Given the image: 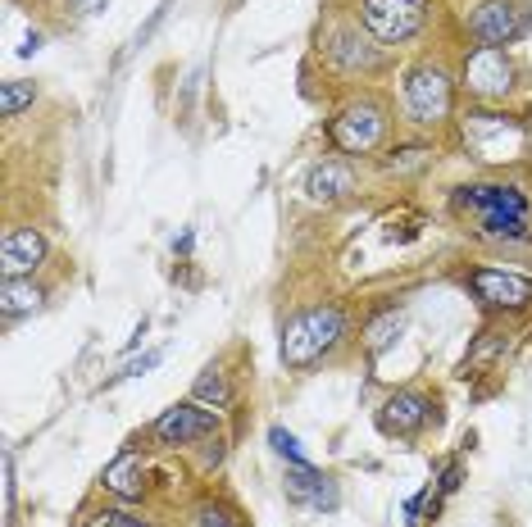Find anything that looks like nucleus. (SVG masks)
<instances>
[{
  "mask_svg": "<svg viewBox=\"0 0 532 527\" xmlns=\"http://www.w3.org/2000/svg\"><path fill=\"white\" fill-rule=\"evenodd\" d=\"M346 337V310L342 305H310L296 319H287L283 328V364L287 369H310L314 359H324L337 341Z\"/></svg>",
  "mask_w": 532,
  "mask_h": 527,
  "instance_id": "1",
  "label": "nucleus"
},
{
  "mask_svg": "<svg viewBox=\"0 0 532 527\" xmlns=\"http://www.w3.org/2000/svg\"><path fill=\"white\" fill-rule=\"evenodd\" d=\"M401 105H405V119L419 128L446 123L455 105V78L441 64H414L401 82Z\"/></svg>",
  "mask_w": 532,
  "mask_h": 527,
  "instance_id": "2",
  "label": "nucleus"
},
{
  "mask_svg": "<svg viewBox=\"0 0 532 527\" xmlns=\"http://www.w3.org/2000/svg\"><path fill=\"white\" fill-rule=\"evenodd\" d=\"M387 137V110L378 101H351L328 119V141L342 155H373Z\"/></svg>",
  "mask_w": 532,
  "mask_h": 527,
  "instance_id": "3",
  "label": "nucleus"
},
{
  "mask_svg": "<svg viewBox=\"0 0 532 527\" xmlns=\"http://www.w3.org/2000/svg\"><path fill=\"white\" fill-rule=\"evenodd\" d=\"M432 14V0H360V24L373 42H410Z\"/></svg>",
  "mask_w": 532,
  "mask_h": 527,
  "instance_id": "4",
  "label": "nucleus"
},
{
  "mask_svg": "<svg viewBox=\"0 0 532 527\" xmlns=\"http://www.w3.org/2000/svg\"><path fill=\"white\" fill-rule=\"evenodd\" d=\"M532 33V19L527 10L518 5V0H482V5H473L469 14V37L478 46H514Z\"/></svg>",
  "mask_w": 532,
  "mask_h": 527,
  "instance_id": "5",
  "label": "nucleus"
},
{
  "mask_svg": "<svg viewBox=\"0 0 532 527\" xmlns=\"http://www.w3.org/2000/svg\"><path fill=\"white\" fill-rule=\"evenodd\" d=\"M214 432H218L214 409H205L196 400H178L150 423V441H160V446H191V441H209Z\"/></svg>",
  "mask_w": 532,
  "mask_h": 527,
  "instance_id": "6",
  "label": "nucleus"
},
{
  "mask_svg": "<svg viewBox=\"0 0 532 527\" xmlns=\"http://www.w3.org/2000/svg\"><path fill=\"white\" fill-rule=\"evenodd\" d=\"M469 292L500 314H518L532 305V278L527 273H509V269H473L469 273Z\"/></svg>",
  "mask_w": 532,
  "mask_h": 527,
  "instance_id": "7",
  "label": "nucleus"
},
{
  "mask_svg": "<svg viewBox=\"0 0 532 527\" xmlns=\"http://www.w3.org/2000/svg\"><path fill=\"white\" fill-rule=\"evenodd\" d=\"M464 87L469 96L478 101H505L509 87H514V64L500 46H478L469 60H464Z\"/></svg>",
  "mask_w": 532,
  "mask_h": 527,
  "instance_id": "8",
  "label": "nucleus"
},
{
  "mask_svg": "<svg viewBox=\"0 0 532 527\" xmlns=\"http://www.w3.org/2000/svg\"><path fill=\"white\" fill-rule=\"evenodd\" d=\"M455 205L459 209H473L478 218L482 214H514V218H527L532 214L527 191L514 187V182H469V187H455Z\"/></svg>",
  "mask_w": 532,
  "mask_h": 527,
  "instance_id": "9",
  "label": "nucleus"
},
{
  "mask_svg": "<svg viewBox=\"0 0 532 527\" xmlns=\"http://www.w3.org/2000/svg\"><path fill=\"white\" fill-rule=\"evenodd\" d=\"M428 423H432V400H428L419 387L392 391V396L378 405V432H382V436H419Z\"/></svg>",
  "mask_w": 532,
  "mask_h": 527,
  "instance_id": "10",
  "label": "nucleus"
},
{
  "mask_svg": "<svg viewBox=\"0 0 532 527\" xmlns=\"http://www.w3.org/2000/svg\"><path fill=\"white\" fill-rule=\"evenodd\" d=\"M46 254H51V245L37 227H15L0 241V269H5V278H33L46 264Z\"/></svg>",
  "mask_w": 532,
  "mask_h": 527,
  "instance_id": "11",
  "label": "nucleus"
},
{
  "mask_svg": "<svg viewBox=\"0 0 532 527\" xmlns=\"http://www.w3.org/2000/svg\"><path fill=\"white\" fill-rule=\"evenodd\" d=\"M324 55H328L337 69H346V73H373V69L382 64L378 46H373L369 37H360L355 28H337V33H328Z\"/></svg>",
  "mask_w": 532,
  "mask_h": 527,
  "instance_id": "12",
  "label": "nucleus"
},
{
  "mask_svg": "<svg viewBox=\"0 0 532 527\" xmlns=\"http://www.w3.org/2000/svg\"><path fill=\"white\" fill-rule=\"evenodd\" d=\"M101 486H105L110 495H119L123 504L141 500V495H146V459H141V450H119V455L105 464Z\"/></svg>",
  "mask_w": 532,
  "mask_h": 527,
  "instance_id": "13",
  "label": "nucleus"
},
{
  "mask_svg": "<svg viewBox=\"0 0 532 527\" xmlns=\"http://www.w3.org/2000/svg\"><path fill=\"white\" fill-rule=\"evenodd\" d=\"M287 500L310 504V509H337V482L310 464H287Z\"/></svg>",
  "mask_w": 532,
  "mask_h": 527,
  "instance_id": "14",
  "label": "nucleus"
},
{
  "mask_svg": "<svg viewBox=\"0 0 532 527\" xmlns=\"http://www.w3.org/2000/svg\"><path fill=\"white\" fill-rule=\"evenodd\" d=\"M355 191V168L342 164V159H319L305 177V196L319 200V205H333V200H346Z\"/></svg>",
  "mask_w": 532,
  "mask_h": 527,
  "instance_id": "15",
  "label": "nucleus"
},
{
  "mask_svg": "<svg viewBox=\"0 0 532 527\" xmlns=\"http://www.w3.org/2000/svg\"><path fill=\"white\" fill-rule=\"evenodd\" d=\"M42 305H46V292L33 278H5L0 283V314H5V323H15L19 314H37Z\"/></svg>",
  "mask_w": 532,
  "mask_h": 527,
  "instance_id": "16",
  "label": "nucleus"
},
{
  "mask_svg": "<svg viewBox=\"0 0 532 527\" xmlns=\"http://www.w3.org/2000/svg\"><path fill=\"white\" fill-rule=\"evenodd\" d=\"M478 236L482 241H518V245H527L532 227H527V218H514V214H482L478 218Z\"/></svg>",
  "mask_w": 532,
  "mask_h": 527,
  "instance_id": "17",
  "label": "nucleus"
},
{
  "mask_svg": "<svg viewBox=\"0 0 532 527\" xmlns=\"http://www.w3.org/2000/svg\"><path fill=\"white\" fill-rule=\"evenodd\" d=\"M191 400H196V405H205V409H223V405L232 400V387H227V373H223L218 364L200 369V378L191 382Z\"/></svg>",
  "mask_w": 532,
  "mask_h": 527,
  "instance_id": "18",
  "label": "nucleus"
},
{
  "mask_svg": "<svg viewBox=\"0 0 532 527\" xmlns=\"http://www.w3.org/2000/svg\"><path fill=\"white\" fill-rule=\"evenodd\" d=\"M401 328H405V310H382V314L369 323V332H364V350H369V355L392 350L396 337H401Z\"/></svg>",
  "mask_w": 532,
  "mask_h": 527,
  "instance_id": "19",
  "label": "nucleus"
},
{
  "mask_svg": "<svg viewBox=\"0 0 532 527\" xmlns=\"http://www.w3.org/2000/svg\"><path fill=\"white\" fill-rule=\"evenodd\" d=\"M33 82H24V78H10V82H0V114L5 119H19L28 105H33Z\"/></svg>",
  "mask_w": 532,
  "mask_h": 527,
  "instance_id": "20",
  "label": "nucleus"
},
{
  "mask_svg": "<svg viewBox=\"0 0 532 527\" xmlns=\"http://www.w3.org/2000/svg\"><path fill=\"white\" fill-rule=\"evenodd\" d=\"M423 164H432V150L428 146H401V150H392L382 159L387 173H410V168H423Z\"/></svg>",
  "mask_w": 532,
  "mask_h": 527,
  "instance_id": "21",
  "label": "nucleus"
},
{
  "mask_svg": "<svg viewBox=\"0 0 532 527\" xmlns=\"http://www.w3.org/2000/svg\"><path fill=\"white\" fill-rule=\"evenodd\" d=\"M191 527H237V518H232V509H227V504H218V500H200V504L191 509Z\"/></svg>",
  "mask_w": 532,
  "mask_h": 527,
  "instance_id": "22",
  "label": "nucleus"
},
{
  "mask_svg": "<svg viewBox=\"0 0 532 527\" xmlns=\"http://www.w3.org/2000/svg\"><path fill=\"white\" fill-rule=\"evenodd\" d=\"M269 446H274V455H278V459H287V464H310V459H305V450H301V441H296L283 423H274V427H269Z\"/></svg>",
  "mask_w": 532,
  "mask_h": 527,
  "instance_id": "23",
  "label": "nucleus"
},
{
  "mask_svg": "<svg viewBox=\"0 0 532 527\" xmlns=\"http://www.w3.org/2000/svg\"><path fill=\"white\" fill-rule=\"evenodd\" d=\"M505 346H509V337H505V332H482V341H478V346L469 350V359H464V373H469V369H478L482 359H496Z\"/></svg>",
  "mask_w": 532,
  "mask_h": 527,
  "instance_id": "24",
  "label": "nucleus"
},
{
  "mask_svg": "<svg viewBox=\"0 0 532 527\" xmlns=\"http://www.w3.org/2000/svg\"><path fill=\"white\" fill-rule=\"evenodd\" d=\"M82 527H150V522L137 518V513H128V509H101V513H92Z\"/></svg>",
  "mask_w": 532,
  "mask_h": 527,
  "instance_id": "25",
  "label": "nucleus"
},
{
  "mask_svg": "<svg viewBox=\"0 0 532 527\" xmlns=\"http://www.w3.org/2000/svg\"><path fill=\"white\" fill-rule=\"evenodd\" d=\"M160 359H164V350H146V355H141L137 364H128V369H123L119 378H141V373H150V369H155Z\"/></svg>",
  "mask_w": 532,
  "mask_h": 527,
  "instance_id": "26",
  "label": "nucleus"
},
{
  "mask_svg": "<svg viewBox=\"0 0 532 527\" xmlns=\"http://www.w3.org/2000/svg\"><path fill=\"white\" fill-rule=\"evenodd\" d=\"M5 522H15V455L5 450Z\"/></svg>",
  "mask_w": 532,
  "mask_h": 527,
  "instance_id": "27",
  "label": "nucleus"
},
{
  "mask_svg": "<svg viewBox=\"0 0 532 527\" xmlns=\"http://www.w3.org/2000/svg\"><path fill=\"white\" fill-rule=\"evenodd\" d=\"M69 5H73L78 14H87V19H92V14H101V10L110 5V0H69Z\"/></svg>",
  "mask_w": 532,
  "mask_h": 527,
  "instance_id": "28",
  "label": "nucleus"
},
{
  "mask_svg": "<svg viewBox=\"0 0 532 527\" xmlns=\"http://www.w3.org/2000/svg\"><path fill=\"white\" fill-rule=\"evenodd\" d=\"M19 51H24V55H37V51H42V37H37V33H28V42H24Z\"/></svg>",
  "mask_w": 532,
  "mask_h": 527,
  "instance_id": "29",
  "label": "nucleus"
},
{
  "mask_svg": "<svg viewBox=\"0 0 532 527\" xmlns=\"http://www.w3.org/2000/svg\"><path fill=\"white\" fill-rule=\"evenodd\" d=\"M173 250H178V254H187V250H191V227H187V232L173 241Z\"/></svg>",
  "mask_w": 532,
  "mask_h": 527,
  "instance_id": "30",
  "label": "nucleus"
}]
</instances>
